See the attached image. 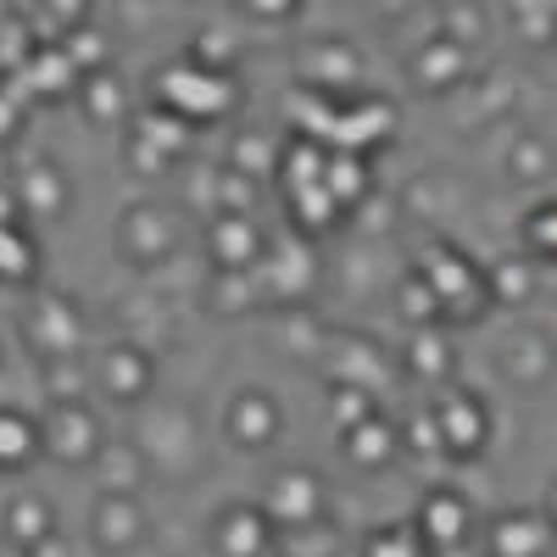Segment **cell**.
Returning a JSON list of instances; mask_svg holds the SVG:
<instances>
[{"label":"cell","mask_w":557,"mask_h":557,"mask_svg":"<svg viewBox=\"0 0 557 557\" xmlns=\"http://www.w3.org/2000/svg\"><path fill=\"white\" fill-rule=\"evenodd\" d=\"M273 524L262 507H228L218 519V557H268Z\"/></svg>","instance_id":"4"},{"label":"cell","mask_w":557,"mask_h":557,"mask_svg":"<svg viewBox=\"0 0 557 557\" xmlns=\"http://www.w3.org/2000/svg\"><path fill=\"white\" fill-rule=\"evenodd\" d=\"M151 385V362L146 357H134V351H112L107 357V391L112 396H139Z\"/></svg>","instance_id":"13"},{"label":"cell","mask_w":557,"mask_h":557,"mask_svg":"<svg viewBox=\"0 0 557 557\" xmlns=\"http://www.w3.org/2000/svg\"><path fill=\"white\" fill-rule=\"evenodd\" d=\"M28 78H34V89H45V96H51V89H73L78 67H73L62 51H39L34 67H28Z\"/></svg>","instance_id":"15"},{"label":"cell","mask_w":557,"mask_h":557,"mask_svg":"<svg viewBox=\"0 0 557 557\" xmlns=\"http://www.w3.org/2000/svg\"><path fill=\"white\" fill-rule=\"evenodd\" d=\"M435 430H441V446H446V451L474 457V451L485 446V435H491V418H485V407H480L469 391H457V396H446V401L435 407Z\"/></svg>","instance_id":"1"},{"label":"cell","mask_w":557,"mask_h":557,"mask_svg":"<svg viewBox=\"0 0 557 557\" xmlns=\"http://www.w3.org/2000/svg\"><path fill=\"white\" fill-rule=\"evenodd\" d=\"M51 524H57V519H51V507H45L39 496H17V502L7 507V535H12L17 546H28V552H34L39 541H51Z\"/></svg>","instance_id":"10"},{"label":"cell","mask_w":557,"mask_h":557,"mask_svg":"<svg viewBox=\"0 0 557 557\" xmlns=\"http://www.w3.org/2000/svg\"><path fill=\"white\" fill-rule=\"evenodd\" d=\"M17 128V107H12V96H7V89H0V139H7Z\"/></svg>","instance_id":"20"},{"label":"cell","mask_w":557,"mask_h":557,"mask_svg":"<svg viewBox=\"0 0 557 557\" xmlns=\"http://www.w3.org/2000/svg\"><path fill=\"white\" fill-rule=\"evenodd\" d=\"M45 435H51V451L67 457V462H89L101 451V435H96V418H89L84 407H57L51 412V424H45Z\"/></svg>","instance_id":"5"},{"label":"cell","mask_w":557,"mask_h":557,"mask_svg":"<svg viewBox=\"0 0 557 557\" xmlns=\"http://www.w3.org/2000/svg\"><path fill=\"white\" fill-rule=\"evenodd\" d=\"M418 541H424L430 552H446V546H462L469 541V502H462L457 491H430L424 507H418Z\"/></svg>","instance_id":"2"},{"label":"cell","mask_w":557,"mask_h":557,"mask_svg":"<svg viewBox=\"0 0 557 557\" xmlns=\"http://www.w3.org/2000/svg\"><path fill=\"white\" fill-rule=\"evenodd\" d=\"M346 451H351V462L380 469V462H391V451H396V435L380 424V418H362L357 430H346Z\"/></svg>","instance_id":"11"},{"label":"cell","mask_w":557,"mask_h":557,"mask_svg":"<svg viewBox=\"0 0 557 557\" xmlns=\"http://www.w3.org/2000/svg\"><path fill=\"white\" fill-rule=\"evenodd\" d=\"M368 557H435V552L418 541V530L396 524V530H380L374 541H368Z\"/></svg>","instance_id":"16"},{"label":"cell","mask_w":557,"mask_h":557,"mask_svg":"<svg viewBox=\"0 0 557 557\" xmlns=\"http://www.w3.org/2000/svg\"><path fill=\"white\" fill-rule=\"evenodd\" d=\"M212 246H218V262H251L257 257V228L246 218H223L212 228Z\"/></svg>","instance_id":"14"},{"label":"cell","mask_w":557,"mask_h":557,"mask_svg":"<svg viewBox=\"0 0 557 557\" xmlns=\"http://www.w3.org/2000/svg\"><path fill=\"white\" fill-rule=\"evenodd\" d=\"M552 524H546V513H507L496 530H491V552L496 557H546V546H552Z\"/></svg>","instance_id":"7"},{"label":"cell","mask_w":557,"mask_h":557,"mask_svg":"<svg viewBox=\"0 0 557 557\" xmlns=\"http://www.w3.org/2000/svg\"><path fill=\"white\" fill-rule=\"evenodd\" d=\"M34 451H39V430L23 412H0V469H23Z\"/></svg>","instance_id":"12"},{"label":"cell","mask_w":557,"mask_h":557,"mask_svg":"<svg viewBox=\"0 0 557 557\" xmlns=\"http://www.w3.org/2000/svg\"><path fill=\"white\" fill-rule=\"evenodd\" d=\"M139 507H134V496H107L101 507H96V541L101 546H112V552H123V546H134L139 541Z\"/></svg>","instance_id":"9"},{"label":"cell","mask_w":557,"mask_h":557,"mask_svg":"<svg viewBox=\"0 0 557 557\" xmlns=\"http://www.w3.org/2000/svg\"><path fill=\"white\" fill-rule=\"evenodd\" d=\"M228 435L246 441V446H268V441L278 435V407H273L262 391L235 396V407H228Z\"/></svg>","instance_id":"8"},{"label":"cell","mask_w":557,"mask_h":557,"mask_svg":"<svg viewBox=\"0 0 557 557\" xmlns=\"http://www.w3.org/2000/svg\"><path fill=\"white\" fill-rule=\"evenodd\" d=\"M84 96H89V112H117V89H112V78H89V84H84Z\"/></svg>","instance_id":"18"},{"label":"cell","mask_w":557,"mask_h":557,"mask_svg":"<svg viewBox=\"0 0 557 557\" xmlns=\"http://www.w3.org/2000/svg\"><path fill=\"white\" fill-rule=\"evenodd\" d=\"M435 557H474V552H469V541H462V546H446V552H435Z\"/></svg>","instance_id":"22"},{"label":"cell","mask_w":557,"mask_h":557,"mask_svg":"<svg viewBox=\"0 0 557 557\" xmlns=\"http://www.w3.org/2000/svg\"><path fill=\"white\" fill-rule=\"evenodd\" d=\"M412 446H418V451H435V446H441L435 418H424V424H412Z\"/></svg>","instance_id":"19"},{"label":"cell","mask_w":557,"mask_h":557,"mask_svg":"<svg viewBox=\"0 0 557 557\" xmlns=\"http://www.w3.org/2000/svg\"><path fill=\"white\" fill-rule=\"evenodd\" d=\"M162 96H168L184 117H212V112L228 101V84H218L212 73H184V67H173V73L162 78Z\"/></svg>","instance_id":"6"},{"label":"cell","mask_w":557,"mask_h":557,"mask_svg":"<svg viewBox=\"0 0 557 557\" xmlns=\"http://www.w3.org/2000/svg\"><path fill=\"white\" fill-rule=\"evenodd\" d=\"M34 273V246L17 228H0V278H28Z\"/></svg>","instance_id":"17"},{"label":"cell","mask_w":557,"mask_h":557,"mask_svg":"<svg viewBox=\"0 0 557 557\" xmlns=\"http://www.w3.org/2000/svg\"><path fill=\"white\" fill-rule=\"evenodd\" d=\"M546 524L557 530V485H552V496H546Z\"/></svg>","instance_id":"21"},{"label":"cell","mask_w":557,"mask_h":557,"mask_svg":"<svg viewBox=\"0 0 557 557\" xmlns=\"http://www.w3.org/2000/svg\"><path fill=\"white\" fill-rule=\"evenodd\" d=\"M318 507H323V485L312 480V474H285L273 491H268V524H285V530H307L312 519H318Z\"/></svg>","instance_id":"3"}]
</instances>
